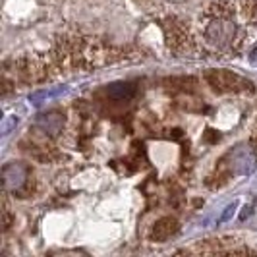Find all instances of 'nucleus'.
Masks as SVG:
<instances>
[{
    "mask_svg": "<svg viewBox=\"0 0 257 257\" xmlns=\"http://www.w3.org/2000/svg\"><path fill=\"white\" fill-rule=\"evenodd\" d=\"M205 81L217 93H244L253 87L251 81L228 70H207Z\"/></svg>",
    "mask_w": 257,
    "mask_h": 257,
    "instance_id": "f257e3e1",
    "label": "nucleus"
},
{
    "mask_svg": "<svg viewBox=\"0 0 257 257\" xmlns=\"http://www.w3.org/2000/svg\"><path fill=\"white\" fill-rule=\"evenodd\" d=\"M176 232H178V220L172 219V217H163V219H159L153 224V228H151V240L163 244V242L170 240Z\"/></svg>",
    "mask_w": 257,
    "mask_h": 257,
    "instance_id": "f03ea898",
    "label": "nucleus"
}]
</instances>
